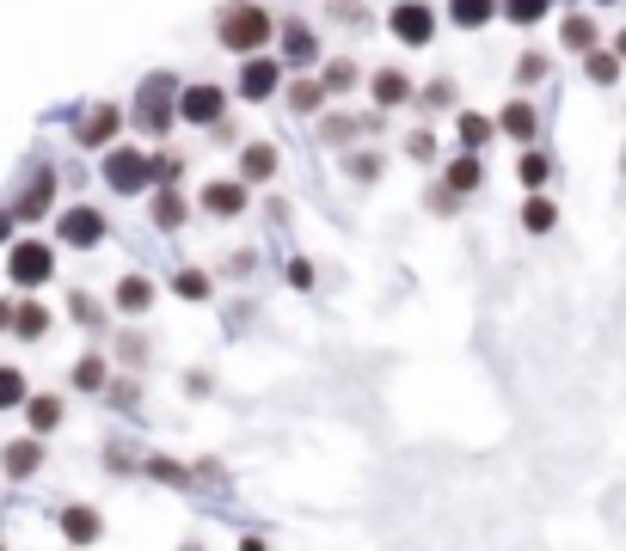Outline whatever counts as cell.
Listing matches in <instances>:
<instances>
[{"label": "cell", "mask_w": 626, "mask_h": 551, "mask_svg": "<svg viewBox=\"0 0 626 551\" xmlns=\"http://www.w3.org/2000/svg\"><path fill=\"white\" fill-rule=\"evenodd\" d=\"M270 38H277V19L265 0H222L215 7V43L227 55H258Z\"/></svg>", "instance_id": "1"}, {"label": "cell", "mask_w": 626, "mask_h": 551, "mask_svg": "<svg viewBox=\"0 0 626 551\" xmlns=\"http://www.w3.org/2000/svg\"><path fill=\"white\" fill-rule=\"evenodd\" d=\"M135 129L142 135H166L178 123V74H166V67H154V74L135 86V105H130Z\"/></svg>", "instance_id": "2"}, {"label": "cell", "mask_w": 626, "mask_h": 551, "mask_svg": "<svg viewBox=\"0 0 626 551\" xmlns=\"http://www.w3.org/2000/svg\"><path fill=\"white\" fill-rule=\"evenodd\" d=\"M105 184L117 190V197H135V190H154V154L147 147H135V142H117V147H105Z\"/></svg>", "instance_id": "3"}, {"label": "cell", "mask_w": 626, "mask_h": 551, "mask_svg": "<svg viewBox=\"0 0 626 551\" xmlns=\"http://www.w3.org/2000/svg\"><path fill=\"white\" fill-rule=\"evenodd\" d=\"M68 129H74V147H86V154H105V147H117V135H123V105H111V98H93V105H81L74 117H68Z\"/></svg>", "instance_id": "4"}, {"label": "cell", "mask_w": 626, "mask_h": 551, "mask_svg": "<svg viewBox=\"0 0 626 551\" xmlns=\"http://www.w3.org/2000/svg\"><path fill=\"white\" fill-rule=\"evenodd\" d=\"M289 80V67H283V55H240V74H234V92H240L246 105H270L277 98V86Z\"/></svg>", "instance_id": "5"}, {"label": "cell", "mask_w": 626, "mask_h": 551, "mask_svg": "<svg viewBox=\"0 0 626 551\" xmlns=\"http://www.w3.org/2000/svg\"><path fill=\"white\" fill-rule=\"evenodd\" d=\"M437 25H442V13L430 0H393V7H387V38H400L406 50H424V43L437 38Z\"/></svg>", "instance_id": "6"}, {"label": "cell", "mask_w": 626, "mask_h": 551, "mask_svg": "<svg viewBox=\"0 0 626 551\" xmlns=\"http://www.w3.org/2000/svg\"><path fill=\"white\" fill-rule=\"evenodd\" d=\"M222 117H227V86L222 80H191V86H178V123L215 129Z\"/></svg>", "instance_id": "7"}, {"label": "cell", "mask_w": 626, "mask_h": 551, "mask_svg": "<svg viewBox=\"0 0 626 551\" xmlns=\"http://www.w3.org/2000/svg\"><path fill=\"white\" fill-rule=\"evenodd\" d=\"M50 276H55V246H43V239H13V251H7V282L43 289Z\"/></svg>", "instance_id": "8"}, {"label": "cell", "mask_w": 626, "mask_h": 551, "mask_svg": "<svg viewBox=\"0 0 626 551\" xmlns=\"http://www.w3.org/2000/svg\"><path fill=\"white\" fill-rule=\"evenodd\" d=\"M277 55H283V67L289 74H307V67L320 62V31L307 25V19H283V31H277Z\"/></svg>", "instance_id": "9"}, {"label": "cell", "mask_w": 626, "mask_h": 551, "mask_svg": "<svg viewBox=\"0 0 626 551\" xmlns=\"http://www.w3.org/2000/svg\"><path fill=\"white\" fill-rule=\"evenodd\" d=\"M55 233H62V246H74V251H93L99 239L111 233V221H105V209H93V202H74V209H62Z\"/></svg>", "instance_id": "10"}, {"label": "cell", "mask_w": 626, "mask_h": 551, "mask_svg": "<svg viewBox=\"0 0 626 551\" xmlns=\"http://www.w3.org/2000/svg\"><path fill=\"white\" fill-rule=\"evenodd\" d=\"M362 135H387V111H369V117H350V111H332L320 123V142L326 147H357Z\"/></svg>", "instance_id": "11"}, {"label": "cell", "mask_w": 626, "mask_h": 551, "mask_svg": "<svg viewBox=\"0 0 626 551\" xmlns=\"http://www.w3.org/2000/svg\"><path fill=\"white\" fill-rule=\"evenodd\" d=\"M246 202H253V184L246 178H209L203 184V215H215V221L246 215Z\"/></svg>", "instance_id": "12"}, {"label": "cell", "mask_w": 626, "mask_h": 551, "mask_svg": "<svg viewBox=\"0 0 626 551\" xmlns=\"http://www.w3.org/2000/svg\"><path fill=\"white\" fill-rule=\"evenodd\" d=\"M369 98H374V111H400V105H412L418 98V86H412L406 67H374L369 74Z\"/></svg>", "instance_id": "13"}, {"label": "cell", "mask_w": 626, "mask_h": 551, "mask_svg": "<svg viewBox=\"0 0 626 551\" xmlns=\"http://www.w3.org/2000/svg\"><path fill=\"white\" fill-rule=\"evenodd\" d=\"M283 98H289L295 117H320V111L332 105V92H326L320 74H289V80H283Z\"/></svg>", "instance_id": "14"}, {"label": "cell", "mask_w": 626, "mask_h": 551, "mask_svg": "<svg viewBox=\"0 0 626 551\" xmlns=\"http://www.w3.org/2000/svg\"><path fill=\"white\" fill-rule=\"evenodd\" d=\"M50 209H55V171H50V166H38V171H31V184L19 190L13 215H19V221H43Z\"/></svg>", "instance_id": "15"}, {"label": "cell", "mask_w": 626, "mask_h": 551, "mask_svg": "<svg viewBox=\"0 0 626 551\" xmlns=\"http://www.w3.org/2000/svg\"><path fill=\"white\" fill-rule=\"evenodd\" d=\"M147 221L161 227V233H178V227L191 221V202L178 184H154V202H147Z\"/></svg>", "instance_id": "16"}, {"label": "cell", "mask_w": 626, "mask_h": 551, "mask_svg": "<svg viewBox=\"0 0 626 551\" xmlns=\"http://www.w3.org/2000/svg\"><path fill=\"white\" fill-rule=\"evenodd\" d=\"M497 135H510V142H516V147L541 142V111H534L528 98H510V105L497 111Z\"/></svg>", "instance_id": "17"}, {"label": "cell", "mask_w": 626, "mask_h": 551, "mask_svg": "<svg viewBox=\"0 0 626 551\" xmlns=\"http://www.w3.org/2000/svg\"><path fill=\"white\" fill-rule=\"evenodd\" d=\"M283 171V147L277 142H246L240 147V178L246 184H270Z\"/></svg>", "instance_id": "18"}, {"label": "cell", "mask_w": 626, "mask_h": 551, "mask_svg": "<svg viewBox=\"0 0 626 551\" xmlns=\"http://www.w3.org/2000/svg\"><path fill=\"white\" fill-rule=\"evenodd\" d=\"M55 521H62V539H68V545H93V539L105 533V514L86 509V502H68V509L55 514Z\"/></svg>", "instance_id": "19"}, {"label": "cell", "mask_w": 626, "mask_h": 551, "mask_svg": "<svg viewBox=\"0 0 626 551\" xmlns=\"http://www.w3.org/2000/svg\"><path fill=\"white\" fill-rule=\"evenodd\" d=\"M454 142H461V154H485V147L497 142V117H485V111H461V117H454Z\"/></svg>", "instance_id": "20"}, {"label": "cell", "mask_w": 626, "mask_h": 551, "mask_svg": "<svg viewBox=\"0 0 626 551\" xmlns=\"http://www.w3.org/2000/svg\"><path fill=\"white\" fill-rule=\"evenodd\" d=\"M0 466H7V478H19V485H25L31 472H43V435H25V441L0 447Z\"/></svg>", "instance_id": "21"}, {"label": "cell", "mask_w": 626, "mask_h": 551, "mask_svg": "<svg viewBox=\"0 0 626 551\" xmlns=\"http://www.w3.org/2000/svg\"><path fill=\"white\" fill-rule=\"evenodd\" d=\"M560 43H565L572 55H589V50L602 43V25H596L589 13H577V7H572V13L560 19Z\"/></svg>", "instance_id": "22"}, {"label": "cell", "mask_w": 626, "mask_h": 551, "mask_svg": "<svg viewBox=\"0 0 626 551\" xmlns=\"http://www.w3.org/2000/svg\"><path fill=\"white\" fill-rule=\"evenodd\" d=\"M442 184H449V190H461V197H473V190L485 184V154H454L449 171H442Z\"/></svg>", "instance_id": "23"}, {"label": "cell", "mask_w": 626, "mask_h": 551, "mask_svg": "<svg viewBox=\"0 0 626 551\" xmlns=\"http://www.w3.org/2000/svg\"><path fill=\"white\" fill-rule=\"evenodd\" d=\"M50 306L43 301H13V337H25V343H38V337H50Z\"/></svg>", "instance_id": "24"}, {"label": "cell", "mask_w": 626, "mask_h": 551, "mask_svg": "<svg viewBox=\"0 0 626 551\" xmlns=\"http://www.w3.org/2000/svg\"><path fill=\"white\" fill-rule=\"evenodd\" d=\"M553 227H560V202L528 190V197H522V233H553Z\"/></svg>", "instance_id": "25"}, {"label": "cell", "mask_w": 626, "mask_h": 551, "mask_svg": "<svg viewBox=\"0 0 626 551\" xmlns=\"http://www.w3.org/2000/svg\"><path fill=\"white\" fill-rule=\"evenodd\" d=\"M497 19V0H449V25L454 31H485Z\"/></svg>", "instance_id": "26"}, {"label": "cell", "mask_w": 626, "mask_h": 551, "mask_svg": "<svg viewBox=\"0 0 626 551\" xmlns=\"http://www.w3.org/2000/svg\"><path fill=\"white\" fill-rule=\"evenodd\" d=\"M546 13H553V0H497V19L516 25V31H534Z\"/></svg>", "instance_id": "27"}, {"label": "cell", "mask_w": 626, "mask_h": 551, "mask_svg": "<svg viewBox=\"0 0 626 551\" xmlns=\"http://www.w3.org/2000/svg\"><path fill=\"white\" fill-rule=\"evenodd\" d=\"M25 423H31V435L62 429V398H55V393H31L25 398Z\"/></svg>", "instance_id": "28"}, {"label": "cell", "mask_w": 626, "mask_h": 551, "mask_svg": "<svg viewBox=\"0 0 626 551\" xmlns=\"http://www.w3.org/2000/svg\"><path fill=\"white\" fill-rule=\"evenodd\" d=\"M111 301H117V313H147L154 306V282L147 276H123L117 289H111Z\"/></svg>", "instance_id": "29"}, {"label": "cell", "mask_w": 626, "mask_h": 551, "mask_svg": "<svg viewBox=\"0 0 626 551\" xmlns=\"http://www.w3.org/2000/svg\"><path fill=\"white\" fill-rule=\"evenodd\" d=\"M516 178H522V190H541V184L553 178V159H546L541 147L528 142V147H522V154H516Z\"/></svg>", "instance_id": "30"}, {"label": "cell", "mask_w": 626, "mask_h": 551, "mask_svg": "<svg viewBox=\"0 0 626 551\" xmlns=\"http://www.w3.org/2000/svg\"><path fill=\"white\" fill-rule=\"evenodd\" d=\"M320 80H326V92L332 98H345V92H357V80H362V67L350 62V55H332V62L320 67Z\"/></svg>", "instance_id": "31"}, {"label": "cell", "mask_w": 626, "mask_h": 551, "mask_svg": "<svg viewBox=\"0 0 626 551\" xmlns=\"http://www.w3.org/2000/svg\"><path fill=\"white\" fill-rule=\"evenodd\" d=\"M345 171H350L357 184H374V178L387 171V154H381V147H350V154H345Z\"/></svg>", "instance_id": "32"}, {"label": "cell", "mask_w": 626, "mask_h": 551, "mask_svg": "<svg viewBox=\"0 0 626 551\" xmlns=\"http://www.w3.org/2000/svg\"><path fill=\"white\" fill-rule=\"evenodd\" d=\"M620 67H626V62H620L614 50H602V43L584 55V80H589V86H614V80H620Z\"/></svg>", "instance_id": "33"}, {"label": "cell", "mask_w": 626, "mask_h": 551, "mask_svg": "<svg viewBox=\"0 0 626 551\" xmlns=\"http://www.w3.org/2000/svg\"><path fill=\"white\" fill-rule=\"evenodd\" d=\"M74 386H81V393H105L111 386V367H105V355L99 350H86L81 362H74Z\"/></svg>", "instance_id": "34"}, {"label": "cell", "mask_w": 626, "mask_h": 551, "mask_svg": "<svg viewBox=\"0 0 626 551\" xmlns=\"http://www.w3.org/2000/svg\"><path fill=\"white\" fill-rule=\"evenodd\" d=\"M546 74H553V55L546 50H522L516 55V86H541Z\"/></svg>", "instance_id": "35"}, {"label": "cell", "mask_w": 626, "mask_h": 551, "mask_svg": "<svg viewBox=\"0 0 626 551\" xmlns=\"http://www.w3.org/2000/svg\"><path fill=\"white\" fill-rule=\"evenodd\" d=\"M173 294H178V301H209V294H215L209 270H178L173 276Z\"/></svg>", "instance_id": "36"}, {"label": "cell", "mask_w": 626, "mask_h": 551, "mask_svg": "<svg viewBox=\"0 0 626 551\" xmlns=\"http://www.w3.org/2000/svg\"><path fill=\"white\" fill-rule=\"evenodd\" d=\"M25 398H31L25 374H19V367H7V362H0V410H13V405H25Z\"/></svg>", "instance_id": "37"}, {"label": "cell", "mask_w": 626, "mask_h": 551, "mask_svg": "<svg viewBox=\"0 0 626 551\" xmlns=\"http://www.w3.org/2000/svg\"><path fill=\"white\" fill-rule=\"evenodd\" d=\"M454 98H461L454 80H430V86H418V105H424V111H449Z\"/></svg>", "instance_id": "38"}, {"label": "cell", "mask_w": 626, "mask_h": 551, "mask_svg": "<svg viewBox=\"0 0 626 551\" xmlns=\"http://www.w3.org/2000/svg\"><path fill=\"white\" fill-rule=\"evenodd\" d=\"M68 313L81 319L86 331H105V306H99L93 294H81V289H74V294H68Z\"/></svg>", "instance_id": "39"}, {"label": "cell", "mask_w": 626, "mask_h": 551, "mask_svg": "<svg viewBox=\"0 0 626 551\" xmlns=\"http://www.w3.org/2000/svg\"><path fill=\"white\" fill-rule=\"evenodd\" d=\"M147 472L161 478V485H173V490H185V485H191V472H185V466H178V459H161V454L147 459Z\"/></svg>", "instance_id": "40"}, {"label": "cell", "mask_w": 626, "mask_h": 551, "mask_svg": "<svg viewBox=\"0 0 626 551\" xmlns=\"http://www.w3.org/2000/svg\"><path fill=\"white\" fill-rule=\"evenodd\" d=\"M185 178V159L173 154V147H161V154H154V184H178Z\"/></svg>", "instance_id": "41"}, {"label": "cell", "mask_w": 626, "mask_h": 551, "mask_svg": "<svg viewBox=\"0 0 626 551\" xmlns=\"http://www.w3.org/2000/svg\"><path fill=\"white\" fill-rule=\"evenodd\" d=\"M424 209H430V215H454V209H461V190L437 184V190H424Z\"/></svg>", "instance_id": "42"}, {"label": "cell", "mask_w": 626, "mask_h": 551, "mask_svg": "<svg viewBox=\"0 0 626 551\" xmlns=\"http://www.w3.org/2000/svg\"><path fill=\"white\" fill-rule=\"evenodd\" d=\"M406 154H412L418 166H430V159H437V135H430V129H412V135H406Z\"/></svg>", "instance_id": "43"}, {"label": "cell", "mask_w": 626, "mask_h": 551, "mask_svg": "<svg viewBox=\"0 0 626 551\" xmlns=\"http://www.w3.org/2000/svg\"><path fill=\"white\" fill-rule=\"evenodd\" d=\"M117 355H123L130 367H142V362H147V343L135 337V331H123V337H117Z\"/></svg>", "instance_id": "44"}, {"label": "cell", "mask_w": 626, "mask_h": 551, "mask_svg": "<svg viewBox=\"0 0 626 551\" xmlns=\"http://www.w3.org/2000/svg\"><path fill=\"white\" fill-rule=\"evenodd\" d=\"M289 289H314V263H307V258H289Z\"/></svg>", "instance_id": "45"}, {"label": "cell", "mask_w": 626, "mask_h": 551, "mask_svg": "<svg viewBox=\"0 0 626 551\" xmlns=\"http://www.w3.org/2000/svg\"><path fill=\"white\" fill-rule=\"evenodd\" d=\"M105 393H111V405H123V410L142 405V386H105Z\"/></svg>", "instance_id": "46"}, {"label": "cell", "mask_w": 626, "mask_h": 551, "mask_svg": "<svg viewBox=\"0 0 626 551\" xmlns=\"http://www.w3.org/2000/svg\"><path fill=\"white\" fill-rule=\"evenodd\" d=\"M332 19H338V25H362V7H357V0H332Z\"/></svg>", "instance_id": "47"}, {"label": "cell", "mask_w": 626, "mask_h": 551, "mask_svg": "<svg viewBox=\"0 0 626 551\" xmlns=\"http://www.w3.org/2000/svg\"><path fill=\"white\" fill-rule=\"evenodd\" d=\"M13 221H19L13 209H0V246H7V239H13Z\"/></svg>", "instance_id": "48"}, {"label": "cell", "mask_w": 626, "mask_h": 551, "mask_svg": "<svg viewBox=\"0 0 626 551\" xmlns=\"http://www.w3.org/2000/svg\"><path fill=\"white\" fill-rule=\"evenodd\" d=\"M240 551H270V545H265L258 533H246V539H240Z\"/></svg>", "instance_id": "49"}, {"label": "cell", "mask_w": 626, "mask_h": 551, "mask_svg": "<svg viewBox=\"0 0 626 551\" xmlns=\"http://www.w3.org/2000/svg\"><path fill=\"white\" fill-rule=\"evenodd\" d=\"M614 55H620V62H626V25L614 31Z\"/></svg>", "instance_id": "50"}, {"label": "cell", "mask_w": 626, "mask_h": 551, "mask_svg": "<svg viewBox=\"0 0 626 551\" xmlns=\"http://www.w3.org/2000/svg\"><path fill=\"white\" fill-rule=\"evenodd\" d=\"M13 325V301H0V331Z\"/></svg>", "instance_id": "51"}, {"label": "cell", "mask_w": 626, "mask_h": 551, "mask_svg": "<svg viewBox=\"0 0 626 551\" xmlns=\"http://www.w3.org/2000/svg\"><path fill=\"white\" fill-rule=\"evenodd\" d=\"M178 551H203V545H197V539H185V545H178Z\"/></svg>", "instance_id": "52"}, {"label": "cell", "mask_w": 626, "mask_h": 551, "mask_svg": "<svg viewBox=\"0 0 626 551\" xmlns=\"http://www.w3.org/2000/svg\"><path fill=\"white\" fill-rule=\"evenodd\" d=\"M596 7H614V0H596Z\"/></svg>", "instance_id": "53"}, {"label": "cell", "mask_w": 626, "mask_h": 551, "mask_svg": "<svg viewBox=\"0 0 626 551\" xmlns=\"http://www.w3.org/2000/svg\"><path fill=\"white\" fill-rule=\"evenodd\" d=\"M620 171H626V154H620Z\"/></svg>", "instance_id": "54"}, {"label": "cell", "mask_w": 626, "mask_h": 551, "mask_svg": "<svg viewBox=\"0 0 626 551\" xmlns=\"http://www.w3.org/2000/svg\"><path fill=\"white\" fill-rule=\"evenodd\" d=\"M0 551H7V545H0Z\"/></svg>", "instance_id": "55"}]
</instances>
